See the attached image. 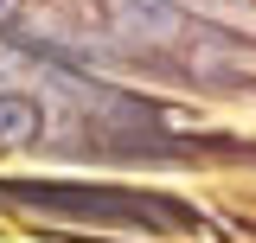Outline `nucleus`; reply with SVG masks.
Masks as SVG:
<instances>
[{
    "label": "nucleus",
    "mask_w": 256,
    "mask_h": 243,
    "mask_svg": "<svg viewBox=\"0 0 256 243\" xmlns=\"http://www.w3.org/2000/svg\"><path fill=\"white\" fill-rule=\"evenodd\" d=\"M32 134H38V109H32L26 96H0V148L32 141Z\"/></svg>",
    "instance_id": "obj_1"
},
{
    "label": "nucleus",
    "mask_w": 256,
    "mask_h": 243,
    "mask_svg": "<svg viewBox=\"0 0 256 243\" xmlns=\"http://www.w3.org/2000/svg\"><path fill=\"white\" fill-rule=\"evenodd\" d=\"M6 6H13V0H0V20H6Z\"/></svg>",
    "instance_id": "obj_2"
}]
</instances>
